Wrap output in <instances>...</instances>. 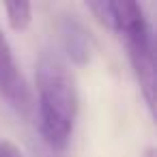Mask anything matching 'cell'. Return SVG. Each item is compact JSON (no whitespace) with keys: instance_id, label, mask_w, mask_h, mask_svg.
<instances>
[{"instance_id":"277c9868","label":"cell","mask_w":157,"mask_h":157,"mask_svg":"<svg viewBox=\"0 0 157 157\" xmlns=\"http://www.w3.org/2000/svg\"><path fill=\"white\" fill-rule=\"evenodd\" d=\"M5 11H7V22L15 33H24L33 22V5L30 2H22V0L7 2Z\"/></svg>"},{"instance_id":"5b68a950","label":"cell","mask_w":157,"mask_h":157,"mask_svg":"<svg viewBox=\"0 0 157 157\" xmlns=\"http://www.w3.org/2000/svg\"><path fill=\"white\" fill-rule=\"evenodd\" d=\"M0 157H24V153L13 142L5 140V142H0Z\"/></svg>"},{"instance_id":"7a4b0ae2","label":"cell","mask_w":157,"mask_h":157,"mask_svg":"<svg viewBox=\"0 0 157 157\" xmlns=\"http://www.w3.org/2000/svg\"><path fill=\"white\" fill-rule=\"evenodd\" d=\"M0 95L20 114H28L33 110V93L15 63L11 43L5 37L2 28H0Z\"/></svg>"},{"instance_id":"6da1fadb","label":"cell","mask_w":157,"mask_h":157,"mask_svg":"<svg viewBox=\"0 0 157 157\" xmlns=\"http://www.w3.org/2000/svg\"><path fill=\"white\" fill-rule=\"evenodd\" d=\"M35 84L39 133L50 148L63 151L78 118V88L67 60L54 50H43L37 60Z\"/></svg>"},{"instance_id":"3957f363","label":"cell","mask_w":157,"mask_h":157,"mask_svg":"<svg viewBox=\"0 0 157 157\" xmlns=\"http://www.w3.org/2000/svg\"><path fill=\"white\" fill-rule=\"evenodd\" d=\"M60 35L63 45L67 52V58L75 65H86L93 56V37L90 33L73 17H65L60 22Z\"/></svg>"},{"instance_id":"8992f818","label":"cell","mask_w":157,"mask_h":157,"mask_svg":"<svg viewBox=\"0 0 157 157\" xmlns=\"http://www.w3.org/2000/svg\"><path fill=\"white\" fill-rule=\"evenodd\" d=\"M146 157H155V151H153V148H148V151H146Z\"/></svg>"}]
</instances>
